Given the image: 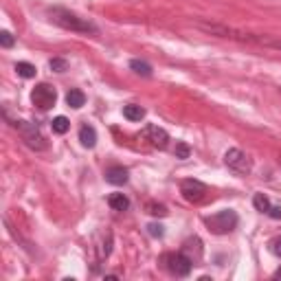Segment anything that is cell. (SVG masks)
Here are the masks:
<instances>
[{
    "label": "cell",
    "mask_w": 281,
    "mask_h": 281,
    "mask_svg": "<svg viewBox=\"0 0 281 281\" xmlns=\"http://www.w3.org/2000/svg\"><path fill=\"white\" fill-rule=\"evenodd\" d=\"M51 20L55 22V25H60L62 29H68V31H77V33H99V29L92 25L90 20L86 18H79L75 13H71L68 9H60V7H55V9L49 11Z\"/></svg>",
    "instance_id": "obj_1"
},
{
    "label": "cell",
    "mask_w": 281,
    "mask_h": 281,
    "mask_svg": "<svg viewBox=\"0 0 281 281\" xmlns=\"http://www.w3.org/2000/svg\"><path fill=\"white\" fill-rule=\"evenodd\" d=\"M49 66H51V71H55V73H64L66 68H68V62L60 60V57H53V60L49 62Z\"/></svg>",
    "instance_id": "obj_20"
},
{
    "label": "cell",
    "mask_w": 281,
    "mask_h": 281,
    "mask_svg": "<svg viewBox=\"0 0 281 281\" xmlns=\"http://www.w3.org/2000/svg\"><path fill=\"white\" fill-rule=\"evenodd\" d=\"M140 136H143L150 145L158 147V150H165L167 143H169V134L162 128H158V125H145L143 132H140Z\"/></svg>",
    "instance_id": "obj_8"
},
{
    "label": "cell",
    "mask_w": 281,
    "mask_h": 281,
    "mask_svg": "<svg viewBox=\"0 0 281 281\" xmlns=\"http://www.w3.org/2000/svg\"><path fill=\"white\" fill-rule=\"evenodd\" d=\"M253 204H255V209H257V211L266 213V216H268V211L272 209V204H270V200H268V196H264V194H255Z\"/></svg>",
    "instance_id": "obj_15"
},
{
    "label": "cell",
    "mask_w": 281,
    "mask_h": 281,
    "mask_svg": "<svg viewBox=\"0 0 281 281\" xmlns=\"http://www.w3.org/2000/svg\"><path fill=\"white\" fill-rule=\"evenodd\" d=\"M13 128L22 134V138H25V143L29 147H33V150H44V147H46V138L42 136V132H40V128L35 123L16 121V123H13Z\"/></svg>",
    "instance_id": "obj_3"
},
{
    "label": "cell",
    "mask_w": 281,
    "mask_h": 281,
    "mask_svg": "<svg viewBox=\"0 0 281 281\" xmlns=\"http://www.w3.org/2000/svg\"><path fill=\"white\" fill-rule=\"evenodd\" d=\"M174 154H176V158H180V160H184V158H189L191 156V147L187 145V143H176V150H174Z\"/></svg>",
    "instance_id": "obj_18"
},
{
    "label": "cell",
    "mask_w": 281,
    "mask_h": 281,
    "mask_svg": "<svg viewBox=\"0 0 281 281\" xmlns=\"http://www.w3.org/2000/svg\"><path fill=\"white\" fill-rule=\"evenodd\" d=\"M130 68L138 73V75H143V77H150L152 75V66L147 64V62H140V60H132L130 62Z\"/></svg>",
    "instance_id": "obj_17"
},
{
    "label": "cell",
    "mask_w": 281,
    "mask_h": 281,
    "mask_svg": "<svg viewBox=\"0 0 281 281\" xmlns=\"http://www.w3.org/2000/svg\"><path fill=\"white\" fill-rule=\"evenodd\" d=\"M51 128H53L55 134H66V132L71 130V121L66 119V116H55V119L51 121Z\"/></svg>",
    "instance_id": "obj_14"
},
{
    "label": "cell",
    "mask_w": 281,
    "mask_h": 281,
    "mask_svg": "<svg viewBox=\"0 0 281 281\" xmlns=\"http://www.w3.org/2000/svg\"><path fill=\"white\" fill-rule=\"evenodd\" d=\"M180 194L187 202L198 204V202H202L204 196H206V184L196 180V178H187V180L180 182Z\"/></svg>",
    "instance_id": "obj_6"
},
{
    "label": "cell",
    "mask_w": 281,
    "mask_h": 281,
    "mask_svg": "<svg viewBox=\"0 0 281 281\" xmlns=\"http://www.w3.org/2000/svg\"><path fill=\"white\" fill-rule=\"evenodd\" d=\"M0 44H3L5 49H11L13 46V35L9 31H3L0 33Z\"/></svg>",
    "instance_id": "obj_22"
},
{
    "label": "cell",
    "mask_w": 281,
    "mask_h": 281,
    "mask_svg": "<svg viewBox=\"0 0 281 281\" xmlns=\"http://www.w3.org/2000/svg\"><path fill=\"white\" fill-rule=\"evenodd\" d=\"M31 101H33L38 108L49 110V108L55 106L57 92H55L53 86H49V84H38V86L33 88V92H31Z\"/></svg>",
    "instance_id": "obj_7"
},
{
    "label": "cell",
    "mask_w": 281,
    "mask_h": 281,
    "mask_svg": "<svg viewBox=\"0 0 281 281\" xmlns=\"http://www.w3.org/2000/svg\"><path fill=\"white\" fill-rule=\"evenodd\" d=\"M147 233H150L152 238H162V235H165V226L162 224H147Z\"/></svg>",
    "instance_id": "obj_21"
},
{
    "label": "cell",
    "mask_w": 281,
    "mask_h": 281,
    "mask_svg": "<svg viewBox=\"0 0 281 281\" xmlns=\"http://www.w3.org/2000/svg\"><path fill=\"white\" fill-rule=\"evenodd\" d=\"M147 213H150V216H167V206H162V204H154V202H147Z\"/></svg>",
    "instance_id": "obj_19"
},
{
    "label": "cell",
    "mask_w": 281,
    "mask_h": 281,
    "mask_svg": "<svg viewBox=\"0 0 281 281\" xmlns=\"http://www.w3.org/2000/svg\"><path fill=\"white\" fill-rule=\"evenodd\" d=\"M16 71H18V75L25 77V79H31V77H35V73H38V71H35V66L29 64V62H18Z\"/></svg>",
    "instance_id": "obj_16"
},
{
    "label": "cell",
    "mask_w": 281,
    "mask_h": 281,
    "mask_svg": "<svg viewBox=\"0 0 281 281\" xmlns=\"http://www.w3.org/2000/svg\"><path fill=\"white\" fill-rule=\"evenodd\" d=\"M66 103H68L71 108L79 110L86 103V95L81 92V90H68V95H66Z\"/></svg>",
    "instance_id": "obj_13"
},
{
    "label": "cell",
    "mask_w": 281,
    "mask_h": 281,
    "mask_svg": "<svg viewBox=\"0 0 281 281\" xmlns=\"http://www.w3.org/2000/svg\"><path fill=\"white\" fill-rule=\"evenodd\" d=\"M123 116L128 121H140L145 116V110L140 108V106H134V103H130V106H125L123 108Z\"/></svg>",
    "instance_id": "obj_12"
},
{
    "label": "cell",
    "mask_w": 281,
    "mask_h": 281,
    "mask_svg": "<svg viewBox=\"0 0 281 281\" xmlns=\"http://www.w3.org/2000/svg\"><path fill=\"white\" fill-rule=\"evenodd\" d=\"M224 162L233 169V172H238V174H250V169H253V160L248 158V154H244L242 150H238V147L226 150Z\"/></svg>",
    "instance_id": "obj_5"
},
{
    "label": "cell",
    "mask_w": 281,
    "mask_h": 281,
    "mask_svg": "<svg viewBox=\"0 0 281 281\" xmlns=\"http://www.w3.org/2000/svg\"><path fill=\"white\" fill-rule=\"evenodd\" d=\"M108 204L112 206L114 211H125L130 206V200H128V196H123V194H110Z\"/></svg>",
    "instance_id": "obj_11"
},
{
    "label": "cell",
    "mask_w": 281,
    "mask_h": 281,
    "mask_svg": "<svg viewBox=\"0 0 281 281\" xmlns=\"http://www.w3.org/2000/svg\"><path fill=\"white\" fill-rule=\"evenodd\" d=\"M79 140L84 147H95V143H97V130H95L92 125H81Z\"/></svg>",
    "instance_id": "obj_10"
},
{
    "label": "cell",
    "mask_w": 281,
    "mask_h": 281,
    "mask_svg": "<svg viewBox=\"0 0 281 281\" xmlns=\"http://www.w3.org/2000/svg\"><path fill=\"white\" fill-rule=\"evenodd\" d=\"M268 216L275 218V220H281V206H272V209L268 211Z\"/></svg>",
    "instance_id": "obj_23"
},
{
    "label": "cell",
    "mask_w": 281,
    "mask_h": 281,
    "mask_svg": "<svg viewBox=\"0 0 281 281\" xmlns=\"http://www.w3.org/2000/svg\"><path fill=\"white\" fill-rule=\"evenodd\" d=\"M204 224L209 226V231H211V233H216V235L231 233L233 228L238 226V213L231 211V209H224V211L216 213V216L206 218V220H204Z\"/></svg>",
    "instance_id": "obj_2"
},
{
    "label": "cell",
    "mask_w": 281,
    "mask_h": 281,
    "mask_svg": "<svg viewBox=\"0 0 281 281\" xmlns=\"http://www.w3.org/2000/svg\"><path fill=\"white\" fill-rule=\"evenodd\" d=\"M106 180L110 182V184H125L128 182V169L125 167H110L108 172H106Z\"/></svg>",
    "instance_id": "obj_9"
},
{
    "label": "cell",
    "mask_w": 281,
    "mask_h": 281,
    "mask_svg": "<svg viewBox=\"0 0 281 281\" xmlns=\"http://www.w3.org/2000/svg\"><path fill=\"white\" fill-rule=\"evenodd\" d=\"M272 253L281 257V238H277L275 242H272Z\"/></svg>",
    "instance_id": "obj_24"
},
{
    "label": "cell",
    "mask_w": 281,
    "mask_h": 281,
    "mask_svg": "<svg viewBox=\"0 0 281 281\" xmlns=\"http://www.w3.org/2000/svg\"><path fill=\"white\" fill-rule=\"evenodd\" d=\"M162 262H165V268L176 277H189L191 268H194V262L184 253H167Z\"/></svg>",
    "instance_id": "obj_4"
}]
</instances>
